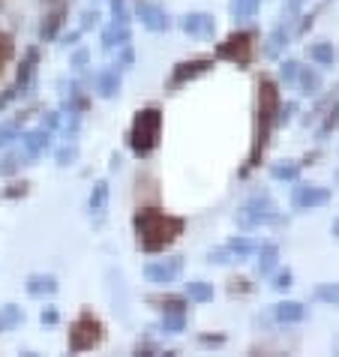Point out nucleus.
Segmentation results:
<instances>
[{
	"label": "nucleus",
	"mask_w": 339,
	"mask_h": 357,
	"mask_svg": "<svg viewBox=\"0 0 339 357\" xmlns=\"http://www.w3.org/2000/svg\"><path fill=\"white\" fill-rule=\"evenodd\" d=\"M133 228H135V243L142 252H163L165 246H172L177 237L183 234L186 220L172 216L159 207H138L133 216Z\"/></svg>",
	"instance_id": "nucleus-1"
},
{
	"label": "nucleus",
	"mask_w": 339,
	"mask_h": 357,
	"mask_svg": "<svg viewBox=\"0 0 339 357\" xmlns=\"http://www.w3.org/2000/svg\"><path fill=\"white\" fill-rule=\"evenodd\" d=\"M279 87L273 78H258V108H255V142H253V153H249V162L243 168V174L249 172V168H255L258 160H262L264 147H267V138H271V130L276 123V112H279Z\"/></svg>",
	"instance_id": "nucleus-2"
},
{
	"label": "nucleus",
	"mask_w": 339,
	"mask_h": 357,
	"mask_svg": "<svg viewBox=\"0 0 339 357\" xmlns=\"http://www.w3.org/2000/svg\"><path fill=\"white\" fill-rule=\"evenodd\" d=\"M159 138H163V112L156 105H147L135 114L133 126H129V151L138 160H147L159 147Z\"/></svg>",
	"instance_id": "nucleus-3"
},
{
	"label": "nucleus",
	"mask_w": 339,
	"mask_h": 357,
	"mask_svg": "<svg viewBox=\"0 0 339 357\" xmlns=\"http://www.w3.org/2000/svg\"><path fill=\"white\" fill-rule=\"evenodd\" d=\"M105 340V324L96 319L93 312H82L78 319L69 324V351L73 354H82V351H91L96 345H103Z\"/></svg>",
	"instance_id": "nucleus-4"
},
{
	"label": "nucleus",
	"mask_w": 339,
	"mask_h": 357,
	"mask_svg": "<svg viewBox=\"0 0 339 357\" xmlns=\"http://www.w3.org/2000/svg\"><path fill=\"white\" fill-rule=\"evenodd\" d=\"M279 220V207L273 204L271 195H255L237 211V225L241 228H258V225H271Z\"/></svg>",
	"instance_id": "nucleus-5"
},
{
	"label": "nucleus",
	"mask_w": 339,
	"mask_h": 357,
	"mask_svg": "<svg viewBox=\"0 0 339 357\" xmlns=\"http://www.w3.org/2000/svg\"><path fill=\"white\" fill-rule=\"evenodd\" d=\"M253 54H255V36L246 33V31H237L225 39V43L216 45V57L219 61H228V63H237V66H249L253 63Z\"/></svg>",
	"instance_id": "nucleus-6"
},
{
	"label": "nucleus",
	"mask_w": 339,
	"mask_h": 357,
	"mask_svg": "<svg viewBox=\"0 0 339 357\" xmlns=\"http://www.w3.org/2000/svg\"><path fill=\"white\" fill-rule=\"evenodd\" d=\"M211 69H213V57H195V61H183V63H177V66H174V73H172V78H168V91L174 93L181 84L195 82L198 75L211 73Z\"/></svg>",
	"instance_id": "nucleus-7"
},
{
	"label": "nucleus",
	"mask_w": 339,
	"mask_h": 357,
	"mask_svg": "<svg viewBox=\"0 0 339 357\" xmlns=\"http://www.w3.org/2000/svg\"><path fill=\"white\" fill-rule=\"evenodd\" d=\"M181 271H183V259L174 255V259L151 261L144 267V276H147V282H153V285H172L177 276H181Z\"/></svg>",
	"instance_id": "nucleus-8"
},
{
	"label": "nucleus",
	"mask_w": 339,
	"mask_h": 357,
	"mask_svg": "<svg viewBox=\"0 0 339 357\" xmlns=\"http://www.w3.org/2000/svg\"><path fill=\"white\" fill-rule=\"evenodd\" d=\"M331 202V190H324V186H312V183H301L294 190V198L292 204L297 211H315V207H322Z\"/></svg>",
	"instance_id": "nucleus-9"
},
{
	"label": "nucleus",
	"mask_w": 339,
	"mask_h": 357,
	"mask_svg": "<svg viewBox=\"0 0 339 357\" xmlns=\"http://www.w3.org/2000/svg\"><path fill=\"white\" fill-rule=\"evenodd\" d=\"M138 18H142V24L147 27V31H153V33H163L172 27V18H168V13L163 6H156V3H138Z\"/></svg>",
	"instance_id": "nucleus-10"
},
{
	"label": "nucleus",
	"mask_w": 339,
	"mask_h": 357,
	"mask_svg": "<svg viewBox=\"0 0 339 357\" xmlns=\"http://www.w3.org/2000/svg\"><path fill=\"white\" fill-rule=\"evenodd\" d=\"M181 31L189 36H213L216 22H213V15H207V13H186L181 18Z\"/></svg>",
	"instance_id": "nucleus-11"
},
{
	"label": "nucleus",
	"mask_w": 339,
	"mask_h": 357,
	"mask_svg": "<svg viewBox=\"0 0 339 357\" xmlns=\"http://www.w3.org/2000/svg\"><path fill=\"white\" fill-rule=\"evenodd\" d=\"M22 147H24V156L27 160H39L48 147H52V130H31L22 135Z\"/></svg>",
	"instance_id": "nucleus-12"
},
{
	"label": "nucleus",
	"mask_w": 339,
	"mask_h": 357,
	"mask_svg": "<svg viewBox=\"0 0 339 357\" xmlns=\"http://www.w3.org/2000/svg\"><path fill=\"white\" fill-rule=\"evenodd\" d=\"M63 22H66V3H57L52 13L45 15L43 27H39V39H43V43H54L57 33H61V27H63Z\"/></svg>",
	"instance_id": "nucleus-13"
},
{
	"label": "nucleus",
	"mask_w": 339,
	"mask_h": 357,
	"mask_svg": "<svg viewBox=\"0 0 339 357\" xmlns=\"http://www.w3.org/2000/svg\"><path fill=\"white\" fill-rule=\"evenodd\" d=\"M93 91L103 99H112V96L121 93V75H117V69H103V73H96Z\"/></svg>",
	"instance_id": "nucleus-14"
},
{
	"label": "nucleus",
	"mask_w": 339,
	"mask_h": 357,
	"mask_svg": "<svg viewBox=\"0 0 339 357\" xmlns=\"http://www.w3.org/2000/svg\"><path fill=\"white\" fill-rule=\"evenodd\" d=\"M24 289L31 297H52L57 291V276L52 273H31L24 282Z\"/></svg>",
	"instance_id": "nucleus-15"
},
{
	"label": "nucleus",
	"mask_w": 339,
	"mask_h": 357,
	"mask_svg": "<svg viewBox=\"0 0 339 357\" xmlns=\"http://www.w3.org/2000/svg\"><path fill=\"white\" fill-rule=\"evenodd\" d=\"M273 315H276L279 324H297V321L306 319V306L297 303V301H282V303L273 306Z\"/></svg>",
	"instance_id": "nucleus-16"
},
{
	"label": "nucleus",
	"mask_w": 339,
	"mask_h": 357,
	"mask_svg": "<svg viewBox=\"0 0 339 357\" xmlns=\"http://www.w3.org/2000/svg\"><path fill=\"white\" fill-rule=\"evenodd\" d=\"M36 66H39V45H31V48H27V52H24V61H22V66H18V82H15V84L22 87V91H24V87L33 82Z\"/></svg>",
	"instance_id": "nucleus-17"
},
{
	"label": "nucleus",
	"mask_w": 339,
	"mask_h": 357,
	"mask_svg": "<svg viewBox=\"0 0 339 357\" xmlns=\"http://www.w3.org/2000/svg\"><path fill=\"white\" fill-rule=\"evenodd\" d=\"M129 39H133L129 24H112L103 31V48L105 52H114V48H121V45H129Z\"/></svg>",
	"instance_id": "nucleus-18"
},
{
	"label": "nucleus",
	"mask_w": 339,
	"mask_h": 357,
	"mask_svg": "<svg viewBox=\"0 0 339 357\" xmlns=\"http://www.w3.org/2000/svg\"><path fill=\"white\" fill-rule=\"evenodd\" d=\"M147 303H153L159 312H186V297L177 294H159V297H147Z\"/></svg>",
	"instance_id": "nucleus-19"
},
{
	"label": "nucleus",
	"mask_w": 339,
	"mask_h": 357,
	"mask_svg": "<svg viewBox=\"0 0 339 357\" xmlns=\"http://www.w3.org/2000/svg\"><path fill=\"white\" fill-rule=\"evenodd\" d=\"M22 321H24V310H22V306H15V303L0 306V333H3V331H15Z\"/></svg>",
	"instance_id": "nucleus-20"
},
{
	"label": "nucleus",
	"mask_w": 339,
	"mask_h": 357,
	"mask_svg": "<svg viewBox=\"0 0 339 357\" xmlns=\"http://www.w3.org/2000/svg\"><path fill=\"white\" fill-rule=\"evenodd\" d=\"M309 61H315L318 66H333L336 63V52L331 43H315L309 45Z\"/></svg>",
	"instance_id": "nucleus-21"
},
{
	"label": "nucleus",
	"mask_w": 339,
	"mask_h": 357,
	"mask_svg": "<svg viewBox=\"0 0 339 357\" xmlns=\"http://www.w3.org/2000/svg\"><path fill=\"white\" fill-rule=\"evenodd\" d=\"M186 297L195 303H211L213 301V285H207L202 280H189L186 282Z\"/></svg>",
	"instance_id": "nucleus-22"
},
{
	"label": "nucleus",
	"mask_w": 339,
	"mask_h": 357,
	"mask_svg": "<svg viewBox=\"0 0 339 357\" xmlns=\"http://www.w3.org/2000/svg\"><path fill=\"white\" fill-rule=\"evenodd\" d=\"M297 82H301L303 93H309V96H315L318 91H322V75H318L315 69H309V66L297 69Z\"/></svg>",
	"instance_id": "nucleus-23"
},
{
	"label": "nucleus",
	"mask_w": 339,
	"mask_h": 357,
	"mask_svg": "<svg viewBox=\"0 0 339 357\" xmlns=\"http://www.w3.org/2000/svg\"><path fill=\"white\" fill-rule=\"evenodd\" d=\"M279 261V246L276 243H264L262 246V259H258V273L262 276H271L273 267Z\"/></svg>",
	"instance_id": "nucleus-24"
},
{
	"label": "nucleus",
	"mask_w": 339,
	"mask_h": 357,
	"mask_svg": "<svg viewBox=\"0 0 339 357\" xmlns=\"http://www.w3.org/2000/svg\"><path fill=\"white\" fill-rule=\"evenodd\" d=\"M225 246H228V250L234 252V259H237V261H243L246 255H253V252L258 250V243H255V241H249V237H243V234L232 237V241H228Z\"/></svg>",
	"instance_id": "nucleus-25"
},
{
	"label": "nucleus",
	"mask_w": 339,
	"mask_h": 357,
	"mask_svg": "<svg viewBox=\"0 0 339 357\" xmlns=\"http://www.w3.org/2000/svg\"><path fill=\"white\" fill-rule=\"evenodd\" d=\"M271 177L273 181H297V177H301V162H292V160L276 162L271 168Z\"/></svg>",
	"instance_id": "nucleus-26"
},
{
	"label": "nucleus",
	"mask_w": 339,
	"mask_h": 357,
	"mask_svg": "<svg viewBox=\"0 0 339 357\" xmlns=\"http://www.w3.org/2000/svg\"><path fill=\"white\" fill-rule=\"evenodd\" d=\"M183 327H186V312H163V321H159L163 333H181Z\"/></svg>",
	"instance_id": "nucleus-27"
},
{
	"label": "nucleus",
	"mask_w": 339,
	"mask_h": 357,
	"mask_svg": "<svg viewBox=\"0 0 339 357\" xmlns=\"http://www.w3.org/2000/svg\"><path fill=\"white\" fill-rule=\"evenodd\" d=\"M258 3L262 0H232V15L237 22H246V18H253L258 13Z\"/></svg>",
	"instance_id": "nucleus-28"
},
{
	"label": "nucleus",
	"mask_w": 339,
	"mask_h": 357,
	"mask_svg": "<svg viewBox=\"0 0 339 357\" xmlns=\"http://www.w3.org/2000/svg\"><path fill=\"white\" fill-rule=\"evenodd\" d=\"M108 204V181H96L93 183V192H91V211L93 213H103Z\"/></svg>",
	"instance_id": "nucleus-29"
},
{
	"label": "nucleus",
	"mask_w": 339,
	"mask_h": 357,
	"mask_svg": "<svg viewBox=\"0 0 339 357\" xmlns=\"http://www.w3.org/2000/svg\"><path fill=\"white\" fill-rule=\"evenodd\" d=\"M315 297L327 306H339V282H327V285H318Z\"/></svg>",
	"instance_id": "nucleus-30"
},
{
	"label": "nucleus",
	"mask_w": 339,
	"mask_h": 357,
	"mask_svg": "<svg viewBox=\"0 0 339 357\" xmlns=\"http://www.w3.org/2000/svg\"><path fill=\"white\" fill-rule=\"evenodd\" d=\"M13 57H15V39H13V33L0 31V66H6Z\"/></svg>",
	"instance_id": "nucleus-31"
},
{
	"label": "nucleus",
	"mask_w": 339,
	"mask_h": 357,
	"mask_svg": "<svg viewBox=\"0 0 339 357\" xmlns=\"http://www.w3.org/2000/svg\"><path fill=\"white\" fill-rule=\"evenodd\" d=\"M18 138H22V132H18V123H15V121L3 123V126H0V151H6V147L15 144Z\"/></svg>",
	"instance_id": "nucleus-32"
},
{
	"label": "nucleus",
	"mask_w": 339,
	"mask_h": 357,
	"mask_svg": "<svg viewBox=\"0 0 339 357\" xmlns=\"http://www.w3.org/2000/svg\"><path fill=\"white\" fill-rule=\"evenodd\" d=\"M207 261H211V264H232V261H237V259H234V252L228 250V246H219V250L207 252Z\"/></svg>",
	"instance_id": "nucleus-33"
},
{
	"label": "nucleus",
	"mask_w": 339,
	"mask_h": 357,
	"mask_svg": "<svg viewBox=\"0 0 339 357\" xmlns=\"http://www.w3.org/2000/svg\"><path fill=\"white\" fill-rule=\"evenodd\" d=\"M75 160H78V147H75V144H66V147H61V151H57V165H61V168L73 165Z\"/></svg>",
	"instance_id": "nucleus-34"
},
{
	"label": "nucleus",
	"mask_w": 339,
	"mask_h": 357,
	"mask_svg": "<svg viewBox=\"0 0 339 357\" xmlns=\"http://www.w3.org/2000/svg\"><path fill=\"white\" fill-rule=\"evenodd\" d=\"M112 15H114V24H129L126 0H112Z\"/></svg>",
	"instance_id": "nucleus-35"
},
{
	"label": "nucleus",
	"mask_w": 339,
	"mask_h": 357,
	"mask_svg": "<svg viewBox=\"0 0 339 357\" xmlns=\"http://www.w3.org/2000/svg\"><path fill=\"white\" fill-rule=\"evenodd\" d=\"M27 192H31V183L15 181V183H9V190H3V198H24Z\"/></svg>",
	"instance_id": "nucleus-36"
},
{
	"label": "nucleus",
	"mask_w": 339,
	"mask_h": 357,
	"mask_svg": "<svg viewBox=\"0 0 339 357\" xmlns=\"http://www.w3.org/2000/svg\"><path fill=\"white\" fill-rule=\"evenodd\" d=\"M282 45H285V31H282V27H276V31L271 33V45L264 48V54H271V57H273V54H276Z\"/></svg>",
	"instance_id": "nucleus-37"
},
{
	"label": "nucleus",
	"mask_w": 339,
	"mask_h": 357,
	"mask_svg": "<svg viewBox=\"0 0 339 357\" xmlns=\"http://www.w3.org/2000/svg\"><path fill=\"white\" fill-rule=\"evenodd\" d=\"M253 291V285L243 276H234V280H228V294H249Z\"/></svg>",
	"instance_id": "nucleus-38"
},
{
	"label": "nucleus",
	"mask_w": 339,
	"mask_h": 357,
	"mask_svg": "<svg viewBox=\"0 0 339 357\" xmlns=\"http://www.w3.org/2000/svg\"><path fill=\"white\" fill-rule=\"evenodd\" d=\"M292 280H294V273H292V271H279V273L273 276V289H276V291L292 289Z\"/></svg>",
	"instance_id": "nucleus-39"
},
{
	"label": "nucleus",
	"mask_w": 339,
	"mask_h": 357,
	"mask_svg": "<svg viewBox=\"0 0 339 357\" xmlns=\"http://www.w3.org/2000/svg\"><path fill=\"white\" fill-rule=\"evenodd\" d=\"M336 126H339V105L333 108V112L331 114H327L324 117V126H322V130H318V138H324L327 132H331V130H336Z\"/></svg>",
	"instance_id": "nucleus-40"
},
{
	"label": "nucleus",
	"mask_w": 339,
	"mask_h": 357,
	"mask_svg": "<svg viewBox=\"0 0 339 357\" xmlns=\"http://www.w3.org/2000/svg\"><path fill=\"white\" fill-rule=\"evenodd\" d=\"M18 165H22L18 162V156H6V160L0 162V177H13L18 172Z\"/></svg>",
	"instance_id": "nucleus-41"
},
{
	"label": "nucleus",
	"mask_w": 339,
	"mask_h": 357,
	"mask_svg": "<svg viewBox=\"0 0 339 357\" xmlns=\"http://www.w3.org/2000/svg\"><path fill=\"white\" fill-rule=\"evenodd\" d=\"M117 52H121V54H117V63H121V66H114V69H126V66H133V61H135L133 48H129V45H121Z\"/></svg>",
	"instance_id": "nucleus-42"
},
{
	"label": "nucleus",
	"mask_w": 339,
	"mask_h": 357,
	"mask_svg": "<svg viewBox=\"0 0 339 357\" xmlns=\"http://www.w3.org/2000/svg\"><path fill=\"white\" fill-rule=\"evenodd\" d=\"M297 69H301V63H297V61H285L282 69H279V75H282L285 82H294V78H297Z\"/></svg>",
	"instance_id": "nucleus-43"
},
{
	"label": "nucleus",
	"mask_w": 339,
	"mask_h": 357,
	"mask_svg": "<svg viewBox=\"0 0 339 357\" xmlns=\"http://www.w3.org/2000/svg\"><path fill=\"white\" fill-rule=\"evenodd\" d=\"M99 18H103V15H99L96 9H87V13L82 15V31H91V27H96Z\"/></svg>",
	"instance_id": "nucleus-44"
},
{
	"label": "nucleus",
	"mask_w": 339,
	"mask_h": 357,
	"mask_svg": "<svg viewBox=\"0 0 339 357\" xmlns=\"http://www.w3.org/2000/svg\"><path fill=\"white\" fill-rule=\"evenodd\" d=\"M18 93H22V87H18V84H13V87H6V91H3V93H0V112H3V108H6L9 102H13V99H15Z\"/></svg>",
	"instance_id": "nucleus-45"
},
{
	"label": "nucleus",
	"mask_w": 339,
	"mask_h": 357,
	"mask_svg": "<svg viewBox=\"0 0 339 357\" xmlns=\"http://www.w3.org/2000/svg\"><path fill=\"white\" fill-rule=\"evenodd\" d=\"M39 319H43V324H57V321H61V312H57L54 306H45Z\"/></svg>",
	"instance_id": "nucleus-46"
},
{
	"label": "nucleus",
	"mask_w": 339,
	"mask_h": 357,
	"mask_svg": "<svg viewBox=\"0 0 339 357\" xmlns=\"http://www.w3.org/2000/svg\"><path fill=\"white\" fill-rule=\"evenodd\" d=\"M43 126H45V130H57V126H61V112H48Z\"/></svg>",
	"instance_id": "nucleus-47"
},
{
	"label": "nucleus",
	"mask_w": 339,
	"mask_h": 357,
	"mask_svg": "<svg viewBox=\"0 0 339 357\" xmlns=\"http://www.w3.org/2000/svg\"><path fill=\"white\" fill-rule=\"evenodd\" d=\"M84 63H87V52L82 48V52H75V57H73V66H75V69H84Z\"/></svg>",
	"instance_id": "nucleus-48"
},
{
	"label": "nucleus",
	"mask_w": 339,
	"mask_h": 357,
	"mask_svg": "<svg viewBox=\"0 0 339 357\" xmlns=\"http://www.w3.org/2000/svg\"><path fill=\"white\" fill-rule=\"evenodd\" d=\"M225 342V336H202V345H223Z\"/></svg>",
	"instance_id": "nucleus-49"
},
{
	"label": "nucleus",
	"mask_w": 339,
	"mask_h": 357,
	"mask_svg": "<svg viewBox=\"0 0 339 357\" xmlns=\"http://www.w3.org/2000/svg\"><path fill=\"white\" fill-rule=\"evenodd\" d=\"M78 36H82V31H73L69 36H63V45H75V39H78Z\"/></svg>",
	"instance_id": "nucleus-50"
},
{
	"label": "nucleus",
	"mask_w": 339,
	"mask_h": 357,
	"mask_svg": "<svg viewBox=\"0 0 339 357\" xmlns=\"http://www.w3.org/2000/svg\"><path fill=\"white\" fill-rule=\"evenodd\" d=\"M301 3H303V0H288V9H292V13H294V9L301 6Z\"/></svg>",
	"instance_id": "nucleus-51"
},
{
	"label": "nucleus",
	"mask_w": 339,
	"mask_h": 357,
	"mask_svg": "<svg viewBox=\"0 0 339 357\" xmlns=\"http://www.w3.org/2000/svg\"><path fill=\"white\" fill-rule=\"evenodd\" d=\"M43 3H48V6H57V3H63V0H43Z\"/></svg>",
	"instance_id": "nucleus-52"
},
{
	"label": "nucleus",
	"mask_w": 339,
	"mask_h": 357,
	"mask_svg": "<svg viewBox=\"0 0 339 357\" xmlns=\"http://www.w3.org/2000/svg\"><path fill=\"white\" fill-rule=\"evenodd\" d=\"M333 234H336V237H339V220H336V222H333Z\"/></svg>",
	"instance_id": "nucleus-53"
},
{
	"label": "nucleus",
	"mask_w": 339,
	"mask_h": 357,
	"mask_svg": "<svg viewBox=\"0 0 339 357\" xmlns=\"http://www.w3.org/2000/svg\"><path fill=\"white\" fill-rule=\"evenodd\" d=\"M0 75H3V66H0Z\"/></svg>",
	"instance_id": "nucleus-54"
},
{
	"label": "nucleus",
	"mask_w": 339,
	"mask_h": 357,
	"mask_svg": "<svg viewBox=\"0 0 339 357\" xmlns=\"http://www.w3.org/2000/svg\"><path fill=\"white\" fill-rule=\"evenodd\" d=\"M0 3H6V0H0Z\"/></svg>",
	"instance_id": "nucleus-55"
}]
</instances>
